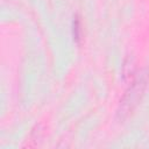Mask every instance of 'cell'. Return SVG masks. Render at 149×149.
<instances>
[{
	"label": "cell",
	"mask_w": 149,
	"mask_h": 149,
	"mask_svg": "<svg viewBox=\"0 0 149 149\" xmlns=\"http://www.w3.org/2000/svg\"><path fill=\"white\" fill-rule=\"evenodd\" d=\"M146 87V76L139 77L129 87V90L123 95L121 104H120V111L119 114L122 116L125 114H128L133 111V108L137 105V101L141 99L143 91Z\"/></svg>",
	"instance_id": "1"
},
{
	"label": "cell",
	"mask_w": 149,
	"mask_h": 149,
	"mask_svg": "<svg viewBox=\"0 0 149 149\" xmlns=\"http://www.w3.org/2000/svg\"><path fill=\"white\" fill-rule=\"evenodd\" d=\"M73 38L76 40V41H78L79 40V31H80V26H79V19H78V16L76 15L74 17H73Z\"/></svg>",
	"instance_id": "2"
}]
</instances>
